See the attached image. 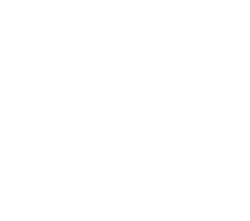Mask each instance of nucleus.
Segmentation results:
<instances>
[]
</instances>
